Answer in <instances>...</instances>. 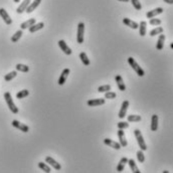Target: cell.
Instances as JSON below:
<instances>
[{
    "label": "cell",
    "instance_id": "8fae6325",
    "mask_svg": "<svg viewBox=\"0 0 173 173\" xmlns=\"http://www.w3.org/2000/svg\"><path fill=\"white\" fill-rule=\"evenodd\" d=\"M106 103V101H105V99H92V100H89L88 102H86V105H88L89 107H98V106H101V105H104Z\"/></svg>",
    "mask_w": 173,
    "mask_h": 173
},
{
    "label": "cell",
    "instance_id": "9c48e42d",
    "mask_svg": "<svg viewBox=\"0 0 173 173\" xmlns=\"http://www.w3.org/2000/svg\"><path fill=\"white\" fill-rule=\"evenodd\" d=\"M70 69H65L61 72V74H60V79H58V84L60 86H63V84L65 83V81H67V79H68V77H69V75H70Z\"/></svg>",
    "mask_w": 173,
    "mask_h": 173
},
{
    "label": "cell",
    "instance_id": "e0dca14e",
    "mask_svg": "<svg viewBox=\"0 0 173 173\" xmlns=\"http://www.w3.org/2000/svg\"><path fill=\"white\" fill-rule=\"evenodd\" d=\"M31 2V0H23V1L20 3V5L18 6L17 9H16V12L18 14H21L22 12H24V11L26 10L27 6L29 5V3Z\"/></svg>",
    "mask_w": 173,
    "mask_h": 173
},
{
    "label": "cell",
    "instance_id": "30bf717a",
    "mask_svg": "<svg viewBox=\"0 0 173 173\" xmlns=\"http://www.w3.org/2000/svg\"><path fill=\"white\" fill-rule=\"evenodd\" d=\"M129 105H130L129 101H124L122 103L121 110H120V112H119V118H120V119H124V118H125L126 113H127V110H128V108H129Z\"/></svg>",
    "mask_w": 173,
    "mask_h": 173
},
{
    "label": "cell",
    "instance_id": "ffe728a7",
    "mask_svg": "<svg viewBox=\"0 0 173 173\" xmlns=\"http://www.w3.org/2000/svg\"><path fill=\"white\" fill-rule=\"evenodd\" d=\"M43 26H44L43 22H38V23H34L33 25H31L30 27H28V30H29V32H30V33H34V32H36V31L42 29Z\"/></svg>",
    "mask_w": 173,
    "mask_h": 173
},
{
    "label": "cell",
    "instance_id": "74e56055",
    "mask_svg": "<svg viewBox=\"0 0 173 173\" xmlns=\"http://www.w3.org/2000/svg\"><path fill=\"white\" fill-rule=\"evenodd\" d=\"M117 126H118V128L119 129H127V128H129V122H125V121H121V122H119L117 124Z\"/></svg>",
    "mask_w": 173,
    "mask_h": 173
},
{
    "label": "cell",
    "instance_id": "277c9868",
    "mask_svg": "<svg viewBox=\"0 0 173 173\" xmlns=\"http://www.w3.org/2000/svg\"><path fill=\"white\" fill-rule=\"evenodd\" d=\"M84 34H85V23L79 22L78 24V34H77V41L78 43L84 42Z\"/></svg>",
    "mask_w": 173,
    "mask_h": 173
},
{
    "label": "cell",
    "instance_id": "44dd1931",
    "mask_svg": "<svg viewBox=\"0 0 173 173\" xmlns=\"http://www.w3.org/2000/svg\"><path fill=\"white\" fill-rule=\"evenodd\" d=\"M35 23V18H30V19L26 20V21L22 22L21 24H20V28L22 29V30H24V29H27L28 27H30L31 25H33V24Z\"/></svg>",
    "mask_w": 173,
    "mask_h": 173
},
{
    "label": "cell",
    "instance_id": "484cf974",
    "mask_svg": "<svg viewBox=\"0 0 173 173\" xmlns=\"http://www.w3.org/2000/svg\"><path fill=\"white\" fill-rule=\"evenodd\" d=\"M79 58H81L82 63H83L84 65H86V67H88V65H91V61H90V60H89V58H88V56H86V52L82 51L81 53H79Z\"/></svg>",
    "mask_w": 173,
    "mask_h": 173
},
{
    "label": "cell",
    "instance_id": "8d00e7d4",
    "mask_svg": "<svg viewBox=\"0 0 173 173\" xmlns=\"http://www.w3.org/2000/svg\"><path fill=\"white\" fill-rule=\"evenodd\" d=\"M131 3L136 10H141V9H142V5H141V3H140L139 0H131Z\"/></svg>",
    "mask_w": 173,
    "mask_h": 173
},
{
    "label": "cell",
    "instance_id": "f1b7e54d",
    "mask_svg": "<svg viewBox=\"0 0 173 173\" xmlns=\"http://www.w3.org/2000/svg\"><path fill=\"white\" fill-rule=\"evenodd\" d=\"M16 76H17V70H12V72H8L7 75L4 76V79H5L6 82H10V81H12Z\"/></svg>",
    "mask_w": 173,
    "mask_h": 173
},
{
    "label": "cell",
    "instance_id": "60d3db41",
    "mask_svg": "<svg viewBox=\"0 0 173 173\" xmlns=\"http://www.w3.org/2000/svg\"><path fill=\"white\" fill-rule=\"evenodd\" d=\"M119 1H122V2H129L130 0H119Z\"/></svg>",
    "mask_w": 173,
    "mask_h": 173
},
{
    "label": "cell",
    "instance_id": "1f68e13d",
    "mask_svg": "<svg viewBox=\"0 0 173 173\" xmlns=\"http://www.w3.org/2000/svg\"><path fill=\"white\" fill-rule=\"evenodd\" d=\"M38 167H39L41 170H43L44 172H46V173L51 172V167H49L47 164H45V163H43V162H38Z\"/></svg>",
    "mask_w": 173,
    "mask_h": 173
},
{
    "label": "cell",
    "instance_id": "d6a6232c",
    "mask_svg": "<svg viewBox=\"0 0 173 173\" xmlns=\"http://www.w3.org/2000/svg\"><path fill=\"white\" fill-rule=\"evenodd\" d=\"M28 95H29V91L22 90V91H20V92H18L17 94H16V98H17L18 100H19V99H23V98L27 97Z\"/></svg>",
    "mask_w": 173,
    "mask_h": 173
},
{
    "label": "cell",
    "instance_id": "d590c367",
    "mask_svg": "<svg viewBox=\"0 0 173 173\" xmlns=\"http://www.w3.org/2000/svg\"><path fill=\"white\" fill-rule=\"evenodd\" d=\"M116 97H117V95H116V93L111 92V91H108V92L105 93V99H110V100H113V99H116Z\"/></svg>",
    "mask_w": 173,
    "mask_h": 173
},
{
    "label": "cell",
    "instance_id": "ba28073f",
    "mask_svg": "<svg viewBox=\"0 0 173 173\" xmlns=\"http://www.w3.org/2000/svg\"><path fill=\"white\" fill-rule=\"evenodd\" d=\"M0 16H1L3 21L5 22L7 25H10V24L12 23V19H11V17L9 16V14L7 13V11L4 8H0Z\"/></svg>",
    "mask_w": 173,
    "mask_h": 173
},
{
    "label": "cell",
    "instance_id": "7c38bea8",
    "mask_svg": "<svg viewBox=\"0 0 173 173\" xmlns=\"http://www.w3.org/2000/svg\"><path fill=\"white\" fill-rule=\"evenodd\" d=\"M118 137H119V143L121 145V147H126L128 145V142H127L126 136H125L123 129H119V131H118Z\"/></svg>",
    "mask_w": 173,
    "mask_h": 173
},
{
    "label": "cell",
    "instance_id": "d4e9b609",
    "mask_svg": "<svg viewBox=\"0 0 173 173\" xmlns=\"http://www.w3.org/2000/svg\"><path fill=\"white\" fill-rule=\"evenodd\" d=\"M127 162H128V158H126V157H123L121 160L119 161V164H118V166H117V171L118 172H122L123 170H124L125 165L127 164Z\"/></svg>",
    "mask_w": 173,
    "mask_h": 173
},
{
    "label": "cell",
    "instance_id": "7a4b0ae2",
    "mask_svg": "<svg viewBox=\"0 0 173 173\" xmlns=\"http://www.w3.org/2000/svg\"><path fill=\"white\" fill-rule=\"evenodd\" d=\"M128 63L130 65V67H132V69L135 70V72L138 75L139 77H144V75H145L144 70H143L142 68H141L140 65H138L137 61L134 60V58H132V56H130V58H128Z\"/></svg>",
    "mask_w": 173,
    "mask_h": 173
},
{
    "label": "cell",
    "instance_id": "d6986e66",
    "mask_svg": "<svg viewBox=\"0 0 173 173\" xmlns=\"http://www.w3.org/2000/svg\"><path fill=\"white\" fill-rule=\"evenodd\" d=\"M123 23H124L125 25L129 26L130 28H132V29H137L139 26V24L137 22L133 21V20H131L130 18H124V19H123Z\"/></svg>",
    "mask_w": 173,
    "mask_h": 173
},
{
    "label": "cell",
    "instance_id": "f35d334b",
    "mask_svg": "<svg viewBox=\"0 0 173 173\" xmlns=\"http://www.w3.org/2000/svg\"><path fill=\"white\" fill-rule=\"evenodd\" d=\"M149 23L151 24V25H154V26L160 25V24H161V20L158 19V18H154V17H153V18H150Z\"/></svg>",
    "mask_w": 173,
    "mask_h": 173
},
{
    "label": "cell",
    "instance_id": "83f0119b",
    "mask_svg": "<svg viewBox=\"0 0 173 173\" xmlns=\"http://www.w3.org/2000/svg\"><path fill=\"white\" fill-rule=\"evenodd\" d=\"M15 69L17 72H27L29 70V67H27L26 65H22V63H17L15 65Z\"/></svg>",
    "mask_w": 173,
    "mask_h": 173
},
{
    "label": "cell",
    "instance_id": "4316f807",
    "mask_svg": "<svg viewBox=\"0 0 173 173\" xmlns=\"http://www.w3.org/2000/svg\"><path fill=\"white\" fill-rule=\"evenodd\" d=\"M22 34H23V30H22V29L17 30L14 34L11 36V42H17L18 40L20 39V37L22 36Z\"/></svg>",
    "mask_w": 173,
    "mask_h": 173
},
{
    "label": "cell",
    "instance_id": "ab89813d",
    "mask_svg": "<svg viewBox=\"0 0 173 173\" xmlns=\"http://www.w3.org/2000/svg\"><path fill=\"white\" fill-rule=\"evenodd\" d=\"M164 2H166V3L168 4H173V0H163Z\"/></svg>",
    "mask_w": 173,
    "mask_h": 173
},
{
    "label": "cell",
    "instance_id": "7402d4cb",
    "mask_svg": "<svg viewBox=\"0 0 173 173\" xmlns=\"http://www.w3.org/2000/svg\"><path fill=\"white\" fill-rule=\"evenodd\" d=\"M158 129V116L153 115L151 118V131L155 132Z\"/></svg>",
    "mask_w": 173,
    "mask_h": 173
},
{
    "label": "cell",
    "instance_id": "836d02e7",
    "mask_svg": "<svg viewBox=\"0 0 173 173\" xmlns=\"http://www.w3.org/2000/svg\"><path fill=\"white\" fill-rule=\"evenodd\" d=\"M136 156H137V159H138L139 162H140V163H144V161H145V155H144V153H143L142 150H138L137 153H136Z\"/></svg>",
    "mask_w": 173,
    "mask_h": 173
},
{
    "label": "cell",
    "instance_id": "4fadbf2b",
    "mask_svg": "<svg viewBox=\"0 0 173 173\" xmlns=\"http://www.w3.org/2000/svg\"><path fill=\"white\" fill-rule=\"evenodd\" d=\"M104 144L107 145V146H109V147H112V148H114V149H116V150H119L120 148H121L120 143L116 142V141L111 140V139H108V138L104 139Z\"/></svg>",
    "mask_w": 173,
    "mask_h": 173
},
{
    "label": "cell",
    "instance_id": "b9f144b4",
    "mask_svg": "<svg viewBox=\"0 0 173 173\" xmlns=\"http://www.w3.org/2000/svg\"><path fill=\"white\" fill-rule=\"evenodd\" d=\"M13 1H14V2H15V3H18V2H19V1H20V0H13Z\"/></svg>",
    "mask_w": 173,
    "mask_h": 173
},
{
    "label": "cell",
    "instance_id": "cb8c5ba5",
    "mask_svg": "<svg viewBox=\"0 0 173 173\" xmlns=\"http://www.w3.org/2000/svg\"><path fill=\"white\" fill-rule=\"evenodd\" d=\"M146 26H147V23L146 21H141L140 24H139L138 28H139V34L141 36H145L146 35Z\"/></svg>",
    "mask_w": 173,
    "mask_h": 173
},
{
    "label": "cell",
    "instance_id": "e575fe53",
    "mask_svg": "<svg viewBox=\"0 0 173 173\" xmlns=\"http://www.w3.org/2000/svg\"><path fill=\"white\" fill-rule=\"evenodd\" d=\"M111 85H105V86H101L98 88V92L99 93H106L108 91H111Z\"/></svg>",
    "mask_w": 173,
    "mask_h": 173
},
{
    "label": "cell",
    "instance_id": "2e32d148",
    "mask_svg": "<svg viewBox=\"0 0 173 173\" xmlns=\"http://www.w3.org/2000/svg\"><path fill=\"white\" fill-rule=\"evenodd\" d=\"M161 13H163V8L162 7H158V8L153 9V10L148 11V12L146 13V17L147 18H153V17L157 16V15L161 14Z\"/></svg>",
    "mask_w": 173,
    "mask_h": 173
},
{
    "label": "cell",
    "instance_id": "3957f363",
    "mask_svg": "<svg viewBox=\"0 0 173 173\" xmlns=\"http://www.w3.org/2000/svg\"><path fill=\"white\" fill-rule=\"evenodd\" d=\"M134 135H135V137H136V140H137V143H138L139 147H140V150H142V151L147 150L148 147H147L146 143H145L144 138H143L142 133L140 132V130H138V129L134 130Z\"/></svg>",
    "mask_w": 173,
    "mask_h": 173
},
{
    "label": "cell",
    "instance_id": "5bb4252c",
    "mask_svg": "<svg viewBox=\"0 0 173 173\" xmlns=\"http://www.w3.org/2000/svg\"><path fill=\"white\" fill-rule=\"evenodd\" d=\"M115 81H116V83H117V86L120 91H122V92L126 91V85H125L124 79H123V78L120 75H117V76L115 77Z\"/></svg>",
    "mask_w": 173,
    "mask_h": 173
},
{
    "label": "cell",
    "instance_id": "603a6c76",
    "mask_svg": "<svg viewBox=\"0 0 173 173\" xmlns=\"http://www.w3.org/2000/svg\"><path fill=\"white\" fill-rule=\"evenodd\" d=\"M127 163L129 164L130 168H131V170H132V172L133 173H141V171L139 170V168H138V166L136 165L135 161H134L133 159H128V162Z\"/></svg>",
    "mask_w": 173,
    "mask_h": 173
},
{
    "label": "cell",
    "instance_id": "5b68a950",
    "mask_svg": "<svg viewBox=\"0 0 173 173\" xmlns=\"http://www.w3.org/2000/svg\"><path fill=\"white\" fill-rule=\"evenodd\" d=\"M11 124H12V126L14 127V128L20 130V131H22L23 133H27V132L29 131V127L27 126V125L23 124V123H20L19 121H17V120H13Z\"/></svg>",
    "mask_w": 173,
    "mask_h": 173
},
{
    "label": "cell",
    "instance_id": "6da1fadb",
    "mask_svg": "<svg viewBox=\"0 0 173 173\" xmlns=\"http://www.w3.org/2000/svg\"><path fill=\"white\" fill-rule=\"evenodd\" d=\"M4 99H5L6 101V104H7L9 110L11 111V113L13 114H17L18 113V108L16 107V105L14 104V102H13L12 100V97H11V94L9 92H6L5 94H4Z\"/></svg>",
    "mask_w": 173,
    "mask_h": 173
},
{
    "label": "cell",
    "instance_id": "4dcf8cb0",
    "mask_svg": "<svg viewBox=\"0 0 173 173\" xmlns=\"http://www.w3.org/2000/svg\"><path fill=\"white\" fill-rule=\"evenodd\" d=\"M160 33H163V28L161 26H158V27H156V28L152 29L149 34L150 36H155L157 34H160Z\"/></svg>",
    "mask_w": 173,
    "mask_h": 173
},
{
    "label": "cell",
    "instance_id": "9a60e30c",
    "mask_svg": "<svg viewBox=\"0 0 173 173\" xmlns=\"http://www.w3.org/2000/svg\"><path fill=\"white\" fill-rule=\"evenodd\" d=\"M40 2H41V0H33L32 2H30L29 3V5L27 6V8H26V13H31V12H33V11L35 10L36 8H37V6L40 4Z\"/></svg>",
    "mask_w": 173,
    "mask_h": 173
},
{
    "label": "cell",
    "instance_id": "ac0fdd59",
    "mask_svg": "<svg viewBox=\"0 0 173 173\" xmlns=\"http://www.w3.org/2000/svg\"><path fill=\"white\" fill-rule=\"evenodd\" d=\"M164 41H165V35L160 33L158 37V40L156 42V49L157 51H162L163 47H164Z\"/></svg>",
    "mask_w": 173,
    "mask_h": 173
},
{
    "label": "cell",
    "instance_id": "52a82bcc",
    "mask_svg": "<svg viewBox=\"0 0 173 173\" xmlns=\"http://www.w3.org/2000/svg\"><path fill=\"white\" fill-rule=\"evenodd\" d=\"M58 46H60V49L65 52V54H68V56H70V54H72V49H70V46L67 44V42H65V40H63V39L58 40Z\"/></svg>",
    "mask_w": 173,
    "mask_h": 173
},
{
    "label": "cell",
    "instance_id": "8992f818",
    "mask_svg": "<svg viewBox=\"0 0 173 173\" xmlns=\"http://www.w3.org/2000/svg\"><path fill=\"white\" fill-rule=\"evenodd\" d=\"M45 162H46L49 165H51L52 168H54L56 170H58V171L61 169V165L58 162V161H56L51 156H46V157H45Z\"/></svg>",
    "mask_w": 173,
    "mask_h": 173
},
{
    "label": "cell",
    "instance_id": "f546056e",
    "mask_svg": "<svg viewBox=\"0 0 173 173\" xmlns=\"http://www.w3.org/2000/svg\"><path fill=\"white\" fill-rule=\"evenodd\" d=\"M141 120H142V118H141V116L139 115H129L128 117H127V121L129 123L131 122H140Z\"/></svg>",
    "mask_w": 173,
    "mask_h": 173
}]
</instances>
